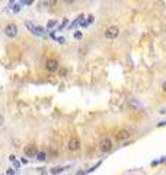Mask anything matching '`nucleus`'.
I'll list each match as a JSON object with an SVG mask.
<instances>
[{
	"label": "nucleus",
	"mask_w": 166,
	"mask_h": 175,
	"mask_svg": "<svg viewBox=\"0 0 166 175\" xmlns=\"http://www.w3.org/2000/svg\"><path fill=\"white\" fill-rule=\"evenodd\" d=\"M118 35H120V28L115 25L108 26L105 29V38L106 40H115V38H118Z\"/></svg>",
	"instance_id": "obj_1"
},
{
	"label": "nucleus",
	"mask_w": 166,
	"mask_h": 175,
	"mask_svg": "<svg viewBox=\"0 0 166 175\" xmlns=\"http://www.w3.org/2000/svg\"><path fill=\"white\" fill-rule=\"evenodd\" d=\"M99 150L104 152V153H108L112 150V140L108 139V137H104L101 142H99Z\"/></svg>",
	"instance_id": "obj_2"
},
{
	"label": "nucleus",
	"mask_w": 166,
	"mask_h": 175,
	"mask_svg": "<svg viewBox=\"0 0 166 175\" xmlns=\"http://www.w3.org/2000/svg\"><path fill=\"white\" fill-rule=\"evenodd\" d=\"M4 35L7 38H15L18 35V26L15 23H9L4 26Z\"/></svg>",
	"instance_id": "obj_3"
},
{
	"label": "nucleus",
	"mask_w": 166,
	"mask_h": 175,
	"mask_svg": "<svg viewBox=\"0 0 166 175\" xmlns=\"http://www.w3.org/2000/svg\"><path fill=\"white\" fill-rule=\"evenodd\" d=\"M67 147H69V150H70V152H77V150L80 149V139H79V137H76V136H73V137L69 140Z\"/></svg>",
	"instance_id": "obj_4"
},
{
	"label": "nucleus",
	"mask_w": 166,
	"mask_h": 175,
	"mask_svg": "<svg viewBox=\"0 0 166 175\" xmlns=\"http://www.w3.org/2000/svg\"><path fill=\"white\" fill-rule=\"evenodd\" d=\"M45 69H47L48 72H51V73L57 72V70H58V61H57L55 58H48V60L45 61Z\"/></svg>",
	"instance_id": "obj_5"
},
{
	"label": "nucleus",
	"mask_w": 166,
	"mask_h": 175,
	"mask_svg": "<svg viewBox=\"0 0 166 175\" xmlns=\"http://www.w3.org/2000/svg\"><path fill=\"white\" fill-rule=\"evenodd\" d=\"M23 153H25L26 158H34V156H37L38 150H37L35 144H28V146L23 149Z\"/></svg>",
	"instance_id": "obj_6"
},
{
	"label": "nucleus",
	"mask_w": 166,
	"mask_h": 175,
	"mask_svg": "<svg viewBox=\"0 0 166 175\" xmlns=\"http://www.w3.org/2000/svg\"><path fill=\"white\" fill-rule=\"evenodd\" d=\"M131 136V131L130 130H120L117 134H115V139L118 140V142H123L125 139H128Z\"/></svg>",
	"instance_id": "obj_7"
},
{
	"label": "nucleus",
	"mask_w": 166,
	"mask_h": 175,
	"mask_svg": "<svg viewBox=\"0 0 166 175\" xmlns=\"http://www.w3.org/2000/svg\"><path fill=\"white\" fill-rule=\"evenodd\" d=\"M25 26H26V28H28V29H29L32 34H35V35H40V34H38V29H37V26H35L32 22L26 21V22H25Z\"/></svg>",
	"instance_id": "obj_8"
},
{
	"label": "nucleus",
	"mask_w": 166,
	"mask_h": 175,
	"mask_svg": "<svg viewBox=\"0 0 166 175\" xmlns=\"http://www.w3.org/2000/svg\"><path fill=\"white\" fill-rule=\"evenodd\" d=\"M69 166H54V168H51L50 169V172H51V175H57L60 174V172H63V171H66Z\"/></svg>",
	"instance_id": "obj_9"
},
{
	"label": "nucleus",
	"mask_w": 166,
	"mask_h": 175,
	"mask_svg": "<svg viewBox=\"0 0 166 175\" xmlns=\"http://www.w3.org/2000/svg\"><path fill=\"white\" fill-rule=\"evenodd\" d=\"M128 104H130V107H131V108H134V110L141 108V104H140L135 98H130V99H128Z\"/></svg>",
	"instance_id": "obj_10"
},
{
	"label": "nucleus",
	"mask_w": 166,
	"mask_h": 175,
	"mask_svg": "<svg viewBox=\"0 0 166 175\" xmlns=\"http://www.w3.org/2000/svg\"><path fill=\"white\" fill-rule=\"evenodd\" d=\"M83 19H84V15H79V16H77V19H76V21H74V22H73V23L69 26V29H74V28H76V26H77V25L82 22Z\"/></svg>",
	"instance_id": "obj_11"
},
{
	"label": "nucleus",
	"mask_w": 166,
	"mask_h": 175,
	"mask_svg": "<svg viewBox=\"0 0 166 175\" xmlns=\"http://www.w3.org/2000/svg\"><path fill=\"white\" fill-rule=\"evenodd\" d=\"M37 159H38L40 162H44V161L47 159V153H45L44 150H41V152H38V153H37Z\"/></svg>",
	"instance_id": "obj_12"
},
{
	"label": "nucleus",
	"mask_w": 166,
	"mask_h": 175,
	"mask_svg": "<svg viewBox=\"0 0 166 175\" xmlns=\"http://www.w3.org/2000/svg\"><path fill=\"white\" fill-rule=\"evenodd\" d=\"M67 23H69V19H67V18H64V19H63V22H61V23L58 25V28H57V29H58V31L64 29V28L67 26Z\"/></svg>",
	"instance_id": "obj_13"
},
{
	"label": "nucleus",
	"mask_w": 166,
	"mask_h": 175,
	"mask_svg": "<svg viewBox=\"0 0 166 175\" xmlns=\"http://www.w3.org/2000/svg\"><path fill=\"white\" fill-rule=\"evenodd\" d=\"M55 25H57V21H55V19H52V21H48V23H47V29H52Z\"/></svg>",
	"instance_id": "obj_14"
},
{
	"label": "nucleus",
	"mask_w": 166,
	"mask_h": 175,
	"mask_svg": "<svg viewBox=\"0 0 166 175\" xmlns=\"http://www.w3.org/2000/svg\"><path fill=\"white\" fill-rule=\"evenodd\" d=\"M45 3H47V6H50V7H54V6H57L58 0H47Z\"/></svg>",
	"instance_id": "obj_15"
},
{
	"label": "nucleus",
	"mask_w": 166,
	"mask_h": 175,
	"mask_svg": "<svg viewBox=\"0 0 166 175\" xmlns=\"http://www.w3.org/2000/svg\"><path fill=\"white\" fill-rule=\"evenodd\" d=\"M12 164H13V169H19V168H21V162H19L18 159H16L15 162H12Z\"/></svg>",
	"instance_id": "obj_16"
},
{
	"label": "nucleus",
	"mask_w": 166,
	"mask_h": 175,
	"mask_svg": "<svg viewBox=\"0 0 166 175\" xmlns=\"http://www.w3.org/2000/svg\"><path fill=\"white\" fill-rule=\"evenodd\" d=\"M95 22V16L93 15H89L87 16V23H93Z\"/></svg>",
	"instance_id": "obj_17"
},
{
	"label": "nucleus",
	"mask_w": 166,
	"mask_h": 175,
	"mask_svg": "<svg viewBox=\"0 0 166 175\" xmlns=\"http://www.w3.org/2000/svg\"><path fill=\"white\" fill-rule=\"evenodd\" d=\"M73 37H74V38H76V40H80V38H82V32H80V31H76V32H74V35H73Z\"/></svg>",
	"instance_id": "obj_18"
},
{
	"label": "nucleus",
	"mask_w": 166,
	"mask_h": 175,
	"mask_svg": "<svg viewBox=\"0 0 166 175\" xmlns=\"http://www.w3.org/2000/svg\"><path fill=\"white\" fill-rule=\"evenodd\" d=\"M12 9H13V12H15V13H18V12L21 10V6H19V4H13V7H12Z\"/></svg>",
	"instance_id": "obj_19"
},
{
	"label": "nucleus",
	"mask_w": 166,
	"mask_h": 175,
	"mask_svg": "<svg viewBox=\"0 0 166 175\" xmlns=\"http://www.w3.org/2000/svg\"><path fill=\"white\" fill-rule=\"evenodd\" d=\"M57 43H58V44H64V43H66V38H64V37H58V38H57Z\"/></svg>",
	"instance_id": "obj_20"
},
{
	"label": "nucleus",
	"mask_w": 166,
	"mask_h": 175,
	"mask_svg": "<svg viewBox=\"0 0 166 175\" xmlns=\"http://www.w3.org/2000/svg\"><path fill=\"white\" fill-rule=\"evenodd\" d=\"M15 172H16V169L12 168V169H7V171H6V175H15Z\"/></svg>",
	"instance_id": "obj_21"
},
{
	"label": "nucleus",
	"mask_w": 166,
	"mask_h": 175,
	"mask_svg": "<svg viewBox=\"0 0 166 175\" xmlns=\"http://www.w3.org/2000/svg\"><path fill=\"white\" fill-rule=\"evenodd\" d=\"M87 25H89V23H87V21H82V22H80V26H82V28H86Z\"/></svg>",
	"instance_id": "obj_22"
},
{
	"label": "nucleus",
	"mask_w": 166,
	"mask_h": 175,
	"mask_svg": "<svg viewBox=\"0 0 166 175\" xmlns=\"http://www.w3.org/2000/svg\"><path fill=\"white\" fill-rule=\"evenodd\" d=\"M23 1V4H32L34 3V0H22Z\"/></svg>",
	"instance_id": "obj_23"
},
{
	"label": "nucleus",
	"mask_w": 166,
	"mask_h": 175,
	"mask_svg": "<svg viewBox=\"0 0 166 175\" xmlns=\"http://www.w3.org/2000/svg\"><path fill=\"white\" fill-rule=\"evenodd\" d=\"M63 1H64L66 4H73V3H74L76 0H63Z\"/></svg>",
	"instance_id": "obj_24"
},
{
	"label": "nucleus",
	"mask_w": 166,
	"mask_h": 175,
	"mask_svg": "<svg viewBox=\"0 0 166 175\" xmlns=\"http://www.w3.org/2000/svg\"><path fill=\"white\" fill-rule=\"evenodd\" d=\"M76 175H86V171H83V169H79V171L76 172Z\"/></svg>",
	"instance_id": "obj_25"
},
{
	"label": "nucleus",
	"mask_w": 166,
	"mask_h": 175,
	"mask_svg": "<svg viewBox=\"0 0 166 175\" xmlns=\"http://www.w3.org/2000/svg\"><path fill=\"white\" fill-rule=\"evenodd\" d=\"M9 159H10V162H15V161H16V156H15V155H10Z\"/></svg>",
	"instance_id": "obj_26"
},
{
	"label": "nucleus",
	"mask_w": 166,
	"mask_h": 175,
	"mask_svg": "<svg viewBox=\"0 0 166 175\" xmlns=\"http://www.w3.org/2000/svg\"><path fill=\"white\" fill-rule=\"evenodd\" d=\"M21 164L26 165V164H28V159H26V158H22V159H21Z\"/></svg>",
	"instance_id": "obj_27"
},
{
	"label": "nucleus",
	"mask_w": 166,
	"mask_h": 175,
	"mask_svg": "<svg viewBox=\"0 0 166 175\" xmlns=\"http://www.w3.org/2000/svg\"><path fill=\"white\" fill-rule=\"evenodd\" d=\"M157 127H166V121H162V123H159V124H157Z\"/></svg>",
	"instance_id": "obj_28"
},
{
	"label": "nucleus",
	"mask_w": 166,
	"mask_h": 175,
	"mask_svg": "<svg viewBox=\"0 0 166 175\" xmlns=\"http://www.w3.org/2000/svg\"><path fill=\"white\" fill-rule=\"evenodd\" d=\"M3 123H4V117L0 114V126H3Z\"/></svg>",
	"instance_id": "obj_29"
},
{
	"label": "nucleus",
	"mask_w": 166,
	"mask_h": 175,
	"mask_svg": "<svg viewBox=\"0 0 166 175\" xmlns=\"http://www.w3.org/2000/svg\"><path fill=\"white\" fill-rule=\"evenodd\" d=\"M44 169H45V168H40V171H41V175H47V172H45Z\"/></svg>",
	"instance_id": "obj_30"
},
{
	"label": "nucleus",
	"mask_w": 166,
	"mask_h": 175,
	"mask_svg": "<svg viewBox=\"0 0 166 175\" xmlns=\"http://www.w3.org/2000/svg\"><path fill=\"white\" fill-rule=\"evenodd\" d=\"M66 73H67V72H66V70H64V69H63V70H60V75H61V76H64V75H66Z\"/></svg>",
	"instance_id": "obj_31"
},
{
	"label": "nucleus",
	"mask_w": 166,
	"mask_h": 175,
	"mask_svg": "<svg viewBox=\"0 0 166 175\" xmlns=\"http://www.w3.org/2000/svg\"><path fill=\"white\" fill-rule=\"evenodd\" d=\"M9 4H12V6H13V4H15V0H9Z\"/></svg>",
	"instance_id": "obj_32"
},
{
	"label": "nucleus",
	"mask_w": 166,
	"mask_h": 175,
	"mask_svg": "<svg viewBox=\"0 0 166 175\" xmlns=\"http://www.w3.org/2000/svg\"><path fill=\"white\" fill-rule=\"evenodd\" d=\"M162 88H163V92H166V82L163 83V86H162Z\"/></svg>",
	"instance_id": "obj_33"
},
{
	"label": "nucleus",
	"mask_w": 166,
	"mask_h": 175,
	"mask_svg": "<svg viewBox=\"0 0 166 175\" xmlns=\"http://www.w3.org/2000/svg\"><path fill=\"white\" fill-rule=\"evenodd\" d=\"M83 1H87V0H83Z\"/></svg>",
	"instance_id": "obj_34"
},
{
	"label": "nucleus",
	"mask_w": 166,
	"mask_h": 175,
	"mask_svg": "<svg viewBox=\"0 0 166 175\" xmlns=\"http://www.w3.org/2000/svg\"><path fill=\"white\" fill-rule=\"evenodd\" d=\"M0 175H1V174H0Z\"/></svg>",
	"instance_id": "obj_35"
}]
</instances>
